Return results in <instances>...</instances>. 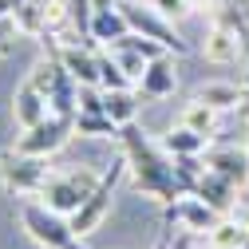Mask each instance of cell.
I'll list each match as a JSON object with an SVG mask.
<instances>
[{
	"label": "cell",
	"mask_w": 249,
	"mask_h": 249,
	"mask_svg": "<svg viewBox=\"0 0 249 249\" xmlns=\"http://www.w3.org/2000/svg\"><path fill=\"white\" fill-rule=\"evenodd\" d=\"M139 91L135 87H103V111L115 119V127H127L139 119Z\"/></svg>",
	"instance_id": "cell-15"
},
{
	"label": "cell",
	"mask_w": 249,
	"mask_h": 249,
	"mask_svg": "<svg viewBox=\"0 0 249 249\" xmlns=\"http://www.w3.org/2000/svg\"><path fill=\"white\" fill-rule=\"evenodd\" d=\"M16 32H20V28H16V20H12V16H0V55H8V52H12Z\"/></svg>",
	"instance_id": "cell-26"
},
{
	"label": "cell",
	"mask_w": 249,
	"mask_h": 249,
	"mask_svg": "<svg viewBox=\"0 0 249 249\" xmlns=\"http://www.w3.org/2000/svg\"><path fill=\"white\" fill-rule=\"evenodd\" d=\"M226 213H217L210 202H202L198 194H186L178 198L174 206H166V222H178L182 230H190V233H210L217 222H222Z\"/></svg>",
	"instance_id": "cell-11"
},
{
	"label": "cell",
	"mask_w": 249,
	"mask_h": 249,
	"mask_svg": "<svg viewBox=\"0 0 249 249\" xmlns=\"http://www.w3.org/2000/svg\"><path fill=\"white\" fill-rule=\"evenodd\" d=\"M123 174H127V159H123V162H111V170H103V178H99L95 190H91V198L79 206V213H71V230H75V237H87V233L107 217L111 198H115V186L123 182Z\"/></svg>",
	"instance_id": "cell-7"
},
{
	"label": "cell",
	"mask_w": 249,
	"mask_h": 249,
	"mask_svg": "<svg viewBox=\"0 0 249 249\" xmlns=\"http://www.w3.org/2000/svg\"><path fill=\"white\" fill-rule=\"evenodd\" d=\"M48 115H52L48 95L40 91V83L28 75V79L16 87V95H12V119L20 123V127H36V123H44Z\"/></svg>",
	"instance_id": "cell-12"
},
{
	"label": "cell",
	"mask_w": 249,
	"mask_h": 249,
	"mask_svg": "<svg viewBox=\"0 0 249 249\" xmlns=\"http://www.w3.org/2000/svg\"><path fill=\"white\" fill-rule=\"evenodd\" d=\"M75 103H79L83 115H107V111H103V87H95V83H79Z\"/></svg>",
	"instance_id": "cell-24"
},
{
	"label": "cell",
	"mask_w": 249,
	"mask_h": 249,
	"mask_svg": "<svg viewBox=\"0 0 249 249\" xmlns=\"http://www.w3.org/2000/svg\"><path fill=\"white\" fill-rule=\"evenodd\" d=\"M107 52L115 55V64L123 68V75H127L131 83H139V79H142V71H146V64H150L142 52H135V48H127V44H111Z\"/></svg>",
	"instance_id": "cell-22"
},
{
	"label": "cell",
	"mask_w": 249,
	"mask_h": 249,
	"mask_svg": "<svg viewBox=\"0 0 249 249\" xmlns=\"http://www.w3.org/2000/svg\"><path fill=\"white\" fill-rule=\"evenodd\" d=\"M127 32H131V24H127V16H123L119 8H107V12L91 16V40H95L99 48H111L115 40H123Z\"/></svg>",
	"instance_id": "cell-17"
},
{
	"label": "cell",
	"mask_w": 249,
	"mask_h": 249,
	"mask_svg": "<svg viewBox=\"0 0 249 249\" xmlns=\"http://www.w3.org/2000/svg\"><path fill=\"white\" fill-rule=\"evenodd\" d=\"M194 194H198L202 202H210L217 213H230V210H233V202H237V186H233V182H226V178H217L213 170H206Z\"/></svg>",
	"instance_id": "cell-16"
},
{
	"label": "cell",
	"mask_w": 249,
	"mask_h": 249,
	"mask_svg": "<svg viewBox=\"0 0 249 249\" xmlns=\"http://www.w3.org/2000/svg\"><path fill=\"white\" fill-rule=\"evenodd\" d=\"M241 222H245V226H249V213H245V217H241Z\"/></svg>",
	"instance_id": "cell-28"
},
{
	"label": "cell",
	"mask_w": 249,
	"mask_h": 249,
	"mask_svg": "<svg viewBox=\"0 0 249 249\" xmlns=\"http://www.w3.org/2000/svg\"><path fill=\"white\" fill-rule=\"evenodd\" d=\"M245 150H249V146H245Z\"/></svg>",
	"instance_id": "cell-29"
},
{
	"label": "cell",
	"mask_w": 249,
	"mask_h": 249,
	"mask_svg": "<svg viewBox=\"0 0 249 249\" xmlns=\"http://www.w3.org/2000/svg\"><path fill=\"white\" fill-rule=\"evenodd\" d=\"M52 170H48V159H36V154H20L16 146L0 154V182H4V190L8 194H40L44 186H48Z\"/></svg>",
	"instance_id": "cell-5"
},
{
	"label": "cell",
	"mask_w": 249,
	"mask_h": 249,
	"mask_svg": "<svg viewBox=\"0 0 249 249\" xmlns=\"http://www.w3.org/2000/svg\"><path fill=\"white\" fill-rule=\"evenodd\" d=\"M194 99L210 103L213 111H233V107H241V87H237V83H222V79L198 83V87H194Z\"/></svg>",
	"instance_id": "cell-18"
},
{
	"label": "cell",
	"mask_w": 249,
	"mask_h": 249,
	"mask_svg": "<svg viewBox=\"0 0 249 249\" xmlns=\"http://www.w3.org/2000/svg\"><path fill=\"white\" fill-rule=\"evenodd\" d=\"M119 142H123L127 170H131V178L142 194L159 198L162 206H174L178 198H186V186L178 182V170H174V154L159 142H150L139 123L119 127Z\"/></svg>",
	"instance_id": "cell-1"
},
{
	"label": "cell",
	"mask_w": 249,
	"mask_h": 249,
	"mask_svg": "<svg viewBox=\"0 0 249 249\" xmlns=\"http://www.w3.org/2000/svg\"><path fill=\"white\" fill-rule=\"evenodd\" d=\"M52 52L59 55V64L75 75V83H95L99 87V44L95 40H64Z\"/></svg>",
	"instance_id": "cell-9"
},
{
	"label": "cell",
	"mask_w": 249,
	"mask_h": 249,
	"mask_svg": "<svg viewBox=\"0 0 249 249\" xmlns=\"http://www.w3.org/2000/svg\"><path fill=\"white\" fill-rule=\"evenodd\" d=\"M119 12L127 16L131 32H139V36H146V40H159L166 52H178V55L190 52V44H186V40L174 32V20H166L154 4H139V0H119Z\"/></svg>",
	"instance_id": "cell-6"
},
{
	"label": "cell",
	"mask_w": 249,
	"mask_h": 249,
	"mask_svg": "<svg viewBox=\"0 0 249 249\" xmlns=\"http://www.w3.org/2000/svg\"><path fill=\"white\" fill-rule=\"evenodd\" d=\"M210 249H249V226L233 222V217H222L210 230Z\"/></svg>",
	"instance_id": "cell-19"
},
{
	"label": "cell",
	"mask_w": 249,
	"mask_h": 249,
	"mask_svg": "<svg viewBox=\"0 0 249 249\" xmlns=\"http://www.w3.org/2000/svg\"><path fill=\"white\" fill-rule=\"evenodd\" d=\"M206 139L210 135H202V131H190V127H170V135L162 139V146L170 150V154H206Z\"/></svg>",
	"instance_id": "cell-20"
},
{
	"label": "cell",
	"mask_w": 249,
	"mask_h": 249,
	"mask_svg": "<svg viewBox=\"0 0 249 249\" xmlns=\"http://www.w3.org/2000/svg\"><path fill=\"white\" fill-rule=\"evenodd\" d=\"M174 87H178V68H174V55H159V59H150L142 79H139V95L142 99H166L174 95Z\"/></svg>",
	"instance_id": "cell-14"
},
{
	"label": "cell",
	"mask_w": 249,
	"mask_h": 249,
	"mask_svg": "<svg viewBox=\"0 0 249 249\" xmlns=\"http://www.w3.org/2000/svg\"><path fill=\"white\" fill-rule=\"evenodd\" d=\"M71 131H75V119L48 115L44 123H36V127H24V135L16 139V150L20 154H36V159H52V154L71 139Z\"/></svg>",
	"instance_id": "cell-8"
},
{
	"label": "cell",
	"mask_w": 249,
	"mask_h": 249,
	"mask_svg": "<svg viewBox=\"0 0 249 249\" xmlns=\"http://www.w3.org/2000/svg\"><path fill=\"white\" fill-rule=\"evenodd\" d=\"M245 52V24L241 16H233L230 8H217V16L206 28V40H202V55L210 64H237Z\"/></svg>",
	"instance_id": "cell-4"
},
{
	"label": "cell",
	"mask_w": 249,
	"mask_h": 249,
	"mask_svg": "<svg viewBox=\"0 0 249 249\" xmlns=\"http://www.w3.org/2000/svg\"><path fill=\"white\" fill-rule=\"evenodd\" d=\"M150 4L159 8L166 20H182V16H190V8H194L190 0H150Z\"/></svg>",
	"instance_id": "cell-25"
},
{
	"label": "cell",
	"mask_w": 249,
	"mask_h": 249,
	"mask_svg": "<svg viewBox=\"0 0 249 249\" xmlns=\"http://www.w3.org/2000/svg\"><path fill=\"white\" fill-rule=\"evenodd\" d=\"M20 226L28 230V237H32L36 245H44V249H71L79 241L75 230H71V217L55 213L44 202H24L20 206Z\"/></svg>",
	"instance_id": "cell-3"
},
{
	"label": "cell",
	"mask_w": 249,
	"mask_h": 249,
	"mask_svg": "<svg viewBox=\"0 0 249 249\" xmlns=\"http://www.w3.org/2000/svg\"><path fill=\"white\" fill-rule=\"evenodd\" d=\"M75 95H79L75 75H71L64 64H59V55L52 52V55H48V103H52V115H68V119H75V111H79Z\"/></svg>",
	"instance_id": "cell-10"
},
{
	"label": "cell",
	"mask_w": 249,
	"mask_h": 249,
	"mask_svg": "<svg viewBox=\"0 0 249 249\" xmlns=\"http://www.w3.org/2000/svg\"><path fill=\"white\" fill-rule=\"evenodd\" d=\"M206 170H213L217 178H226V182H233L237 190L249 182V150H241V146H213V150H206Z\"/></svg>",
	"instance_id": "cell-13"
},
{
	"label": "cell",
	"mask_w": 249,
	"mask_h": 249,
	"mask_svg": "<svg viewBox=\"0 0 249 249\" xmlns=\"http://www.w3.org/2000/svg\"><path fill=\"white\" fill-rule=\"evenodd\" d=\"M99 178H103V174L87 170V166L59 170V174H52V178H48V186L40 190V198H44V206H52L55 213L71 217V213H79V206L91 198V190L99 186Z\"/></svg>",
	"instance_id": "cell-2"
},
{
	"label": "cell",
	"mask_w": 249,
	"mask_h": 249,
	"mask_svg": "<svg viewBox=\"0 0 249 249\" xmlns=\"http://www.w3.org/2000/svg\"><path fill=\"white\" fill-rule=\"evenodd\" d=\"M16 12V4H12V0H0V16H12Z\"/></svg>",
	"instance_id": "cell-27"
},
{
	"label": "cell",
	"mask_w": 249,
	"mask_h": 249,
	"mask_svg": "<svg viewBox=\"0 0 249 249\" xmlns=\"http://www.w3.org/2000/svg\"><path fill=\"white\" fill-rule=\"evenodd\" d=\"M178 123L182 127H190V131H202V135H213V127H217V111L210 107V103H202V99H190L182 107V115H178Z\"/></svg>",
	"instance_id": "cell-21"
},
{
	"label": "cell",
	"mask_w": 249,
	"mask_h": 249,
	"mask_svg": "<svg viewBox=\"0 0 249 249\" xmlns=\"http://www.w3.org/2000/svg\"><path fill=\"white\" fill-rule=\"evenodd\" d=\"M75 131L91 135V139H119V127H115L111 115H83V111H75Z\"/></svg>",
	"instance_id": "cell-23"
}]
</instances>
